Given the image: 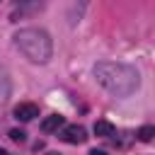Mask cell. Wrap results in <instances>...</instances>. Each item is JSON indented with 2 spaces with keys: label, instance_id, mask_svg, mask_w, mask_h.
I'll return each mask as SVG.
<instances>
[{
  "label": "cell",
  "instance_id": "obj_9",
  "mask_svg": "<svg viewBox=\"0 0 155 155\" xmlns=\"http://www.w3.org/2000/svg\"><path fill=\"white\" fill-rule=\"evenodd\" d=\"M10 140H15V143H24V140H27V133H24L22 128H12V131H10Z\"/></svg>",
  "mask_w": 155,
  "mask_h": 155
},
{
  "label": "cell",
  "instance_id": "obj_7",
  "mask_svg": "<svg viewBox=\"0 0 155 155\" xmlns=\"http://www.w3.org/2000/svg\"><path fill=\"white\" fill-rule=\"evenodd\" d=\"M114 124L111 121H107V119H99V121H94V136H102V138H109V136H114Z\"/></svg>",
  "mask_w": 155,
  "mask_h": 155
},
{
  "label": "cell",
  "instance_id": "obj_10",
  "mask_svg": "<svg viewBox=\"0 0 155 155\" xmlns=\"http://www.w3.org/2000/svg\"><path fill=\"white\" fill-rule=\"evenodd\" d=\"M90 155H109V153H104V150H90Z\"/></svg>",
  "mask_w": 155,
  "mask_h": 155
},
{
  "label": "cell",
  "instance_id": "obj_2",
  "mask_svg": "<svg viewBox=\"0 0 155 155\" xmlns=\"http://www.w3.org/2000/svg\"><path fill=\"white\" fill-rule=\"evenodd\" d=\"M15 44L31 63H46L53 53V41L44 29H19L15 34Z\"/></svg>",
  "mask_w": 155,
  "mask_h": 155
},
{
  "label": "cell",
  "instance_id": "obj_12",
  "mask_svg": "<svg viewBox=\"0 0 155 155\" xmlns=\"http://www.w3.org/2000/svg\"><path fill=\"white\" fill-rule=\"evenodd\" d=\"M2 153H5V150H2V148H0V155H2Z\"/></svg>",
  "mask_w": 155,
  "mask_h": 155
},
{
  "label": "cell",
  "instance_id": "obj_8",
  "mask_svg": "<svg viewBox=\"0 0 155 155\" xmlns=\"http://www.w3.org/2000/svg\"><path fill=\"white\" fill-rule=\"evenodd\" d=\"M153 136H155V128H153V126H143V128H138V140L150 143V140H153Z\"/></svg>",
  "mask_w": 155,
  "mask_h": 155
},
{
  "label": "cell",
  "instance_id": "obj_5",
  "mask_svg": "<svg viewBox=\"0 0 155 155\" xmlns=\"http://www.w3.org/2000/svg\"><path fill=\"white\" fill-rule=\"evenodd\" d=\"M10 94H12V80H10L7 70L0 65V104H5L10 99Z\"/></svg>",
  "mask_w": 155,
  "mask_h": 155
},
{
  "label": "cell",
  "instance_id": "obj_1",
  "mask_svg": "<svg viewBox=\"0 0 155 155\" xmlns=\"http://www.w3.org/2000/svg\"><path fill=\"white\" fill-rule=\"evenodd\" d=\"M94 80L111 94L116 97H128L138 90L140 85V75L133 65L121 63V61H99L94 68Z\"/></svg>",
  "mask_w": 155,
  "mask_h": 155
},
{
  "label": "cell",
  "instance_id": "obj_13",
  "mask_svg": "<svg viewBox=\"0 0 155 155\" xmlns=\"http://www.w3.org/2000/svg\"><path fill=\"white\" fill-rule=\"evenodd\" d=\"M2 155H10V153H2Z\"/></svg>",
  "mask_w": 155,
  "mask_h": 155
},
{
  "label": "cell",
  "instance_id": "obj_3",
  "mask_svg": "<svg viewBox=\"0 0 155 155\" xmlns=\"http://www.w3.org/2000/svg\"><path fill=\"white\" fill-rule=\"evenodd\" d=\"M61 140H65V143H70V145H80V143L87 140V131H85V126H80V124H68V126L61 131Z\"/></svg>",
  "mask_w": 155,
  "mask_h": 155
},
{
  "label": "cell",
  "instance_id": "obj_11",
  "mask_svg": "<svg viewBox=\"0 0 155 155\" xmlns=\"http://www.w3.org/2000/svg\"><path fill=\"white\" fill-rule=\"evenodd\" d=\"M46 155H61V153H56V150H51V153H46Z\"/></svg>",
  "mask_w": 155,
  "mask_h": 155
},
{
  "label": "cell",
  "instance_id": "obj_4",
  "mask_svg": "<svg viewBox=\"0 0 155 155\" xmlns=\"http://www.w3.org/2000/svg\"><path fill=\"white\" fill-rule=\"evenodd\" d=\"M36 116H39V107L34 102H19L15 107V119L17 121H31Z\"/></svg>",
  "mask_w": 155,
  "mask_h": 155
},
{
  "label": "cell",
  "instance_id": "obj_6",
  "mask_svg": "<svg viewBox=\"0 0 155 155\" xmlns=\"http://www.w3.org/2000/svg\"><path fill=\"white\" fill-rule=\"evenodd\" d=\"M63 126V116L61 114H51V116H46L44 121H41V131L44 133H53V131H58Z\"/></svg>",
  "mask_w": 155,
  "mask_h": 155
}]
</instances>
